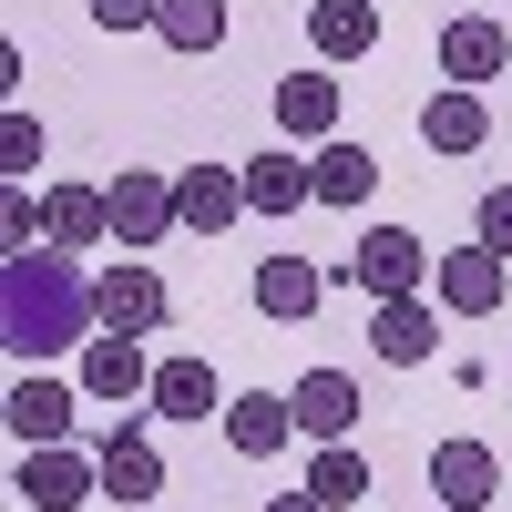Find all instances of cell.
<instances>
[{
  "instance_id": "1",
  "label": "cell",
  "mask_w": 512,
  "mask_h": 512,
  "mask_svg": "<svg viewBox=\"0 0 512 512\" xmlns=\"http://www.w3.org/2000/svg\"><path fill=\"white\" fill-rule=\"evenodd\" d=\"M93 328H103V318H93V277H82L62 246H31V256H11V267H0V338H11L21 369L82 349Z\"/></svg>"
},
{
  "instance_id": "2",
  "label": "cell",
  "mask_w": 512,
  "mask_h": 512,
  "mask_svg": "<svg viewBox=\"0 0 512 512\" xmlns=\"http://www.w3.org/2000/svg\"><path fill=\"white\" fill-rule=\"evenodd\" d=\"M11 492L31 512H82V502H103V461L72 451V441H41V451H21V482Z\"/></svg>"
},
{
  "instance_id": "3",
  "label": "cell",
  "mask_w": 512,
  "mask_h": 512,
  "mask_svg": "<svg viewBox=\"0 0 512 512\" xmlns=\"http://www.w3.org/2000/svg\"><path fill=\"white\" fill-rule=\"evenodd\" d=\"M431 267H441V256L420 246L410 226H369L359 256H349V277H359L369 297H431Z\"/></svg>"
},
{
  "instance_id": "4",
  "label": "cell",
  "mask_w": 512,
  "mask_h": 512,
  "mask_svg": "<svg viewBox=\"0 0 512 512\" xmlns=\"http://www.w3.org/2000/svg\"><path fill=\"white\" fill-rule=\"evenodd\" d=\"M103 195H113V246H164L185 226L175 216V175H154V164H123Z\"/></svg>"
},
{
  "instance_id": "5",
  "label": "cell",
  "mask_w": 512,
  "mask_h": 512,
  "mask_svg": "<svg viewBox=\"0 0 512 512\" xmlns=\"http://www.w3.org/2000/svg\"><path fill=\"white\" fill-rule=\"evenodd\" d=\"M502 287H512V256H492L482 236L472 246H441V267H431V297H441L451 318H492Z\"/></svg>"
},
{
  "instance_id": "6",
  "label": "cell",
  "mask_w": 512,
  "mask_h": 512,
  "mask_svg": "<svg viewBox=\"0 0 512 512\" xmlns=\"http://www.w3.org/2000/svg\"><path fill=\"white\" fill-rule=\"evenodd\" d=\"M93 318H103V328H123V338H154L164 318H175V297H164V277H154V267H134V256H123V267H103V277H93Z\"/></svg>"
},
{
  "instance_id": "7",
  "label": "cell",
  "mask_w": 512,
  "mask_h": 512,
  "mask_svg": "<svg viewBox=\"0 0 512 512\" xmlns=\"http://www.w3.org/2000/svg\"><path fill=\"white\" fill-rule=\"evenodd\" d=\"M441 297H369V349L379 359H390V369H420V359H431L441 349Z\"/></svg>"
},
{
  "instance_id": "8",
  "label": "cell",
  "mask_w": 512,
  "mask_h": 512,
  "mask_svg": "<svg viewBox=\"0 0 512 512\" xmlns=\"http://www.w3.org/2000/svg\"><path fill=\"white\" fill-rule=\"evenodd\" d=\"M246 297H256V318H277V328H308V318H318V297H328V277H318L297 246H277V256H256Z\"/></svg>"
},
{
  "instance_id": "9",
  "label": "cell",
  "mask_w": 512,
  "mask_h": 512,
  "mask_svg": "<svg viewBox=\"0 0 512 512\" xmlns=\"http://www.w3.org/2000/svg\"><path fill=\"white\" fill-rule=\"evenodd\" d=\"M93 461H103V502H154V492H164V451H154V431H144L134 410L103 431Z\"/></svg>"
},
{
  "instance_id": "10",
  "label": "cell",
  "mask_w": 512,
  "mask_h": 512,
  "mask_svg": "<svg viewBox=\"0 0 512 512\" xmlns=\"http://www.w3.org/2000/svg\"><path fill=\"white\" fill-rule=\"evenodd\" d=\"M82 400H144L154 390V359H144V338H123V328H93L82 338Z\"/></svg>"
},
{
  "instance_id": "11",
  "label": "cell",
  "mask_w": 512,
  "mask_h": 512,
  "mask_svg": "<svg viewBox=\"0 0 512 512\" xmlns=\"http://www.w3.org/2000/svg\"><path fill=\"white\" fill-rule=\"evenodd\" d=\"M11 431H21V451H41V441H72V410H82V379H41V369H21L11 379Z\"/></svg>"
},
{
  "instance_id": "12",
  "label": "cell",
  "mask_w": 512,
  "mask_h": 512,
  "mask_svg": "<svg viewBox=\"0 0 512 512\" xmlns=\"http://www.w3.org/2000/svg\"><path fill=\"white\" fill-rule=\"evenodd\" d=\"M144 420H226V379H216V359H154Z\"/></svg>"
},
{
  "instance_id": "13",
  "label": "cell",
  "mask_w": 512,
  "mask_h": 512,
  "mask_svg": "<svg viewBox=\"0 0 512 512\" xmlns=\"http://www.w3.org/2000/svg\"><path fill=\"white\" fill-rule=\"evenodd\" d=\"M502 72H512V31H502L492 11H472V21H451V31H441V82L482 93V82H502Z\"/></svg>"
},
{
  "instance_id": "14",
  "label": "cell",
  "mask_w": 512,
  "mask_h": 512,
  "mask_svg": "<svg viewBox=\"0 0 512 512\" xmlns=\"http://www.w3.org/2000/svg\"><path fill=\"white\" fill-rule=\"evenodd\" d=\"M287 431H297V400H287V390H236V400H226V451H236V461H277Z\"/></svg>"
},
{
  "instance_id": "15",
  "label": "cell",
  "mask_w": 512,
  "mask_h": 512,
  "mask_svg": "<svg viewBox=\"0 0 512 512\" xmlns=\"http://www.w3.org/2000/svg\"><path fill=\"white\" fill-rule=\"evenodd\" d=\"M492 492H502L492 441H441V451H431V502H441V512H482Z\"/></svg>"
},
{
  "instance_id": "16",
  "label": "cell",
  "mask_w": 512,
  "mask_h": 512,
  "mask_svg": "<svg viewBox=\"0 0 512 512\" xmlns=\"http://www.w3.org/2000/svg\"><path fill=\"white\" fill-rule=\"evenodd\" d=\"M308 52L338 72V62H369L379 52V0H308Z\"/></svg>"
},
{
  "instance_id": "17",
  "label": "cell",
  "mask_w": 512,
  "mask_h": 512,
  "mask_svg": "<svg viewBox=\"0 0 512 512\" xmlns=\"http://www.w3.org/2000/svg\"><path fill=\"white\" fill-rule=\"evenodd\" d=\"M175 216L195 236H226L246 216V175H236V164H185V175H175Z\"/></svg>"
},
{
  "instance_id": "18",
  "label": "cell",
  "mask_w": 512,
  "mask_h": 512,
  "mask_svg": "<svg viewBox=\"0 0 512 512\" xmlns=\"http://www.w3.org/2000/svg\"><path fill=\"white\" fill-rule=\"evenodd\" d=\"M236 175H246V216H297V205H318V175H308V154H256V164H236Z\"/></svg>"
},
{
  "instance_id": "19",
  "label": "cell",
  "mask_w": 512,
  "mask_h": 512,
  "mask_svg": "<svg viewBox=\"0 0 512 512\" xmlns=\"http://www.w3.org/2000/svg\"><path fill=\"white\" fill-rule=\"evenodd\" d=\"M277 134L287 144H338V82H328V62L277 82Z\"/></svg>"
},
{
  "instance_id": "20",
  "label": "cell",
  "mask_w": 512,
  "mask_h": 512,
  "mask_svg": "<svg viewBox=\"0 0 512 512\" xmlns=\"http://www.w3.org/2000/svg\"><path fill=\"white\" fill-rule=\"evenodd\" d=\"M287 400H297V431H308V441H349L359 431V379L349 369H308Z\"/></svg>"
},
{
  "instance_id": "21",
  "label": "cell",
  "mask_w": 512,
  "mask_h": 512,
  "mask_svg": "<svg viewBox=\"0 0 512 512\" xmlns=\"http://www.w3.org/2000/svg\"><path fill=\"white\" fill-rule=\"evenodd\" d=\"M482 134H492V113H482V93H461V82H441V93L420 103V144H431L441 164L451 154H482Z\"/></svg>"
},
{
  "instance_id": "22",
  "label": "cell",
  "mask_w": 512,
  "mask_h": 512,
  "mask_svg": "<svg viewBox=\"0 0 512 512\" xmlns=\"http://www.w3.org/2000/svg\"><path fill=\"white\" fill-rule=\"evenodd\" d=\"M41 216H52V246L72 256V246H103V236H113V195H103V185H52V195H41Z\"/></svg>"
},
{
  "instance_id": "23",
  "label": "cell",
  "mask_w": 512,
  "mask_h": 512,
  "mask_svg": "<svg viewBox=\"0 0 512 512\" xmlns=\"http://www.w3.org/2000/svg\"><path fill=\"white\" fill-rule=\"evenodd\" d=\"M308 175H318V205H369L379 154H369V144H318V154H308Z\"/></svg>"
},
{
  "instance_id": "24",
  "label": "cell",
  "mask_w": 512,
  "mask_h": 512,
  "mask_svg": "<svg viewBox=\"0 0 512 512\" xmlns=\"http://www.w3.org/2000/svg\"><path fill=\"white\" fill-rule=\"evenodd\" d=\"M308 492H318L328 512L369 502V451H359V441H318V461H308Z\"/></svg>"
},
{
  "instance_id": "25",
  "label": "cell",
  "mask_w": 512,
  "mask_h": 512,
  "mask_svg": "<svg viewBox=\"0 0 512 512\" xmlns=\"http://www.w3.org/2000/svg\"><path fill=\"white\" fill-rule=\"evenodd\" d=\"M154 41H164V52H216V41H226V0H164V11H154Z\"/></svg>"
},
{
  "instance_id": "26",
  "label": "cell",
  "mask_w": 512,
  "mask_h": 512,
  "mask_svg": "<svg viewBox=\"0 0 512 512\" xmlns=\"http://www.w3.org/2000/svg\"><path fill=\"white\" fill-rule=\"evenodd\" d=\"M0 175H11V185L41 175V123L31 113H0Z\"/></svg>"
},
{
  "instance_id": "27",
  "label": "cell",
  "mask_w": 512,
  "mask_h": 512,
  "mask_svg": "<svg viewBox=\"0 0 512 512\" xmlns=\"http://www.w3.org/2000/svg\"><path fill=\"white\" fill-rule=\"evenodd\" d=\"M31 236H52V216H41V205L11 185V195H0V246H11V256H31Z\"/></svg>"
},
{
  "instance_id": "28",
  "label": "cell",
  "mask_w": 512,
  "mask_h": 512,
  "mask_svg": "<svg viewBox=\"0 0 512 512\" xmlns=\"http://www.w3.org/2000/svg\"><path fill=\"white\" fill-rule=\"evenodd\" d=\"M472 236H482L492 256H512V185H492V195H482V216H472Z\"/></svg>"
},
{
  "instance_id": "29",
  "label": "cell",
  "mask_w": 512,
  "mask_h": 512,
  "mask_svg": "<svg viewBox=\"0 0 512 512\" xmlns=\"http://www.w3.org/2000/svg\"><path fill=\"white\" fill-rule=\"evenodd\" d=\"M154 11H164V0H93L103 31H154Z\"/></svg>"
},
{
  "instance_id": "30",
  "label": "cell",
  "mask_w": 512,
  "mask_h": 512,
  "mask_svg": "<svg viewBox=\"0 0 512 512\" xmlns=\"http://www.w3.org/2000/svg\"><path fill=\"white\" fill-rule=\"evenodd\" d=\"M267 512H328V502H318V492H308V482H297V492H277V502H267Z\"/></svg>"
}]
</instances>
